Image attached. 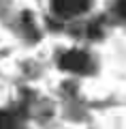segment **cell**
I'll use <instances>...</instances> for the list:
<instances>
[{"mask_svg":"<svg viewBox=\"0 0 126 129\" xmlns=\"http://www.w3.org/2000/svg\"><path fill=\"white\" fill-rule=\"evenodd\" d=\"M51 5L60 17H77L88 11L90 0H51Z\"/></svg>","mask_w":126,"mask_h":129,"instance_id":"obj_1","label":"cell"},{"mask_svg":"<svg viewBox=\"0 0 126 129\" xmlns=\"http://www.w3.org/2000/svg\"><path fill=\"white\" fill-rule=\"evenodd\" d=\"M88 64H90V60H88V54L81 50H71L66 52V54L62 56V60H60V67L66 71H73V73H83V71L88 69Z\"/></svg>","mask_w":126,"mask_h":129,"instance_id":"obj_2","label":"cell"},{"mask_svg":"<svg viewBox=\"0 0 126 129\" xmlns=\"http://www.w3.org/2000/svg\"><path fill=\"white\" fill-rule=\"evenodd\" d=\"M0 129H13V116L0 110Z\"/></svg>","mask_w":126,"mask_h":129,"instance_id":"obj_3","label":"cell"},{"mask_svg":"<svg viewBox=\"0 0 126 129\" xmlns=\"http://www.w3.org/2000/svg\"><path fill=\"white\" fill-rule=\"evenodd\" d=\"M117 15H120L122 19H126V0H120V2H117Z\"/></svg>","mask_w":126,"mask_h":129,"instance_id":"obj_4","label":"cell"}]
</instances>
